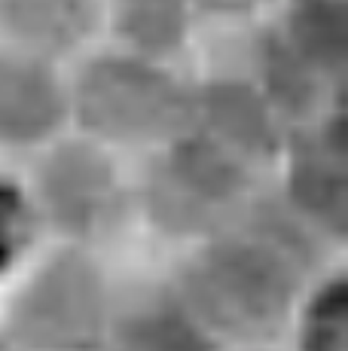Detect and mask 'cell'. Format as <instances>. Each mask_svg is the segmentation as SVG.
<instances>
[{
	"instance_id": "6da1fadb",
	"label": "cell",
	"mask_w": 348,
	"mask_h": 351,
	"mask_svg": "<svg viewBox=\"0 0 348 351\" xmlns=\"http://www.w3.org/2000/svg\"><path fill=\"white\" fill-rule=\"evenodd\" d=\"M339 256L263 180L229 223L184 247L169 278L229 351L263 348L278 346L299 293Z\"/></svg>"
},
{
	"instance_id": "7a4b0ae2",
	"label": "cell",
	"mask_w": 348,
	"mask_h": 351,
	"mask_svg": "<svg viewBox=\"0 0 348 351\" xmlns=\"http://www.w3.org/2000/svg\"><path fill=\"white\" fill-rule=\"evenodd\" d=\"M190 80L98 40L68 64L71 128L119 156H144L190 125Z\"/></svg>"
},
{
	"instance_id": "3957f363",
	"label": "cell",
	"mask_w": 348,
	"mask_h": 351,
	"mask_svg": "<svg viewBox=\"0 0 348 351\" xmlns=\"http://www.w3.org/2000/svg\"><path fill=\"white\" fill-rule=\"evenodd\" d=\"M138 159L132 168L135 223L180 247L226 226L266 180L190 125Z\"/></svg>"
},
{
	"instance_id": "277c9868",
	"label": "cell",
	"mask_w": 348,
	"mask_h": 351,
	"mask_svg": "<svg viewBox=\"0 0 348 351\" xmlns=\"http://www.w3.org/2000/svg\"><path fill=\"white\" fill-rule=\"evenodd\" d=\"M119 278L101 251L49 241L3 290V321L18 351H95Z\"/></svg>"
},
{
	"instance_id": "5b68a950",
	"label": "cell",
	"mask_w": 348,
	"mask_h": 351,
	"mask_svg": "<svg viewBox=\"0 0 348 351\" xmlns=\"http://www.w3.org/2000/svg\"><path fill=\"white\" fill-rule=\"evenodd\" d=\"M22 174L46 241L104 251L135 223L132 168L116 150L64 132Z\"/></svg>"
},
{
	"instance_id": "8992f818",
	"label": "cell",
	"mask_w": 348,
	"mask_h": 351,
	"mask_svg": "<svg viewBox=\"0 0 348 351\" xmlns=\"http://www.w3.org/2000/svg\"><path fill=\"white\" fill-rule=\"evenodd\" d=\"M345 159V119L339 101L293 125L266 174L272 195L336 254H343L348 232Z\"/></svg>"
},
{
	"instance_id": "52a82bcc",
	"label": "cell",
	"mask_w": 348,
	"mask_h": 351,
	"mask_svg": "<svg viewBox=\"0 0 348 351\" xmlns=\"http://www.w3.org/2000/svg\"><path fill=\"white\" fill-rule=\"evenodd\" d=\"M190 128L260 174H269L290 125L245 71H214L190 80Z\"/></svg>"
},
{
	"instance_id": "ba28073f",
	"label": "cell",
	"mask_w": 348,
	"mask_h": 351,
	"mask_svg": "<svg viewBox=\"0 0 348 351\" xmlns=\"http://www.w3.org/2000/svg\"><path fill=\"white\" fill-rule=\"evenodd\" d=\"M71 132L68 62L0 40V156L31 159Z\"/></svg>"
},
{
	"instance_id": "9c48e42d",
	"label": "cell",
	"mask_w": 348,
	"mask_h": 351,
	"mask_svg": "<svg viewBox=\"0 0 348 351\" xmlns=\"http://www.w3.org/2000/svg\"><path fill=\"white\" fill-rule=\"evenodd\" d=\"M95 351H229L202 324L169 275L119 281Z\"/></svg>"
},
{
	"instance_id": "30bf717a",
	"label": "cell",
	"mask_w": 348,
	"mask_h": 351,
	"mask_svg": "<svg viewBox=\"0 0 348 351\" xmlns=\"http://www.w3.org/2000/svg\"><path fill=\"white\" fill-rule=\"evenodd\" d=\"M202 22L192 0H104L101 40L153 62L184 64Z\"/></svg>"
},
{
	"instance_id": "8fae6325",
	"label": "cell",
	"mask_w": 348,
	"mask_h": 351,
	"mask_svg": "<svg viewBox=\"0 0 348 351\" xmlns=\"http://www.w3.org/2000/svg\"><path fill=\"white\" fill-rule=\"evenodd\" d=\"M104 0H0V40L73 62L101 40Z\"/></svg>"
},
{
	"instance_id": "7c38bea8",
	"label": "cell",
	"mask_w": 348,
	"mask_h": 351,
	"mask_svg": "<svg viewBox=\"0 0 348 351\" xmlns=\"http://www.w3.org/2000/svg\"><path fill=\"white\" fill-rule=\"evenodd\" d=\"M281 351H348V275L343 256L327 263L299 293Z\"/></svg>"
},
{
	"instance_id": "4fadbf2b",
	"label": "cell",
	"mask_w": 348,
	"mask_h": 351,
	"mask_svg": "<svg viewBox=\"0 0 348 351\" xmlns=\"http://www.w3.org/2000/svg\"><path fill=\"white\" fill-rule=\"evenodd\" d=\"M43 229L31 205L25 178L0 168V293L43 247Z\"/></svg>"
},
{
	"instance_id": "5bb4252c",
	"label": "cell",
	"mask_w": 348,
	"mask_h": 351,
	"mask_svg": "<svg viewBox=\"0 0 348 351\" xmlns=\"http://www.w3.org/2000/svg\"><path fill=\"white\" fill-rule=\"evenodd\" d=\"M202 19L214 22H251L263 19L278 0H192Z\"/></svg>"
},
{
	"instance_id": "9a60e30c",
	"label": "cell",
	"mask_w": 348,
	"mask_h": 351,
	"mask_svg": "<svg viewBox=\"0 0 348 351\" xmlns=\"http://www.w3.org/2000/svg\"><path fill=\"white\" fill-rule=\"evenodd\" d=\"M0 351H18L16 346H12V339H10V333H6L3 321H0Z\"/></svg>"
},
{
	"instance_id": "2e32d148",
	"label": "cell",
	"mask_w": 348,
	"mask_h": 351,
	"mask_svg": "<svg viewBox=\"0 0 348 351\" xmlns=\"http://www.w3.org/2000/svg\"><path fill=\"white\" fill-rule=\"evenodd\" d=\"M238 351H281L278 346H263V348H238Z\"/></svg>"
}]
</instances>
